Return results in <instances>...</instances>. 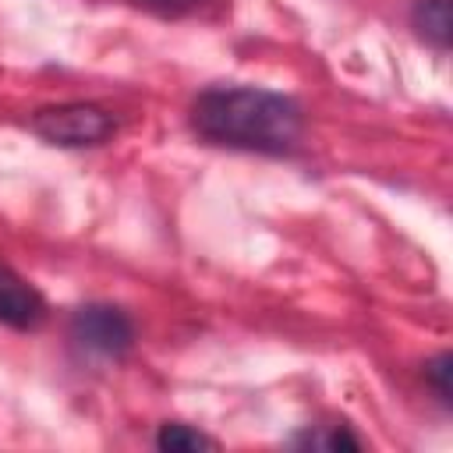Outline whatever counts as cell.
Returning <instances> with one entry per match:
<instances>
[{"label":"cell","mask_w":453,"mask_h":453,"mask_svg":"<svg viewBox=\"0 0 453 453\" xmlns=\"http://www.w3.org/2000/svg\"><path fill=\"white\" fill-rule=\"evenodd\" d=\"M188 120L198 138L258 156H290L304 138V106L262 85H212L191 99Z\"/></svg>","instance_id":"obj_1"},{"label":"cell","mask_w":453,"mask_h":453,"mask_svg":"<svg viewBox=\"0 0 453 453\" xmlns=\"http://www.w3.org/2000/svg\"><path fill=\"white\" fill-rule=\"evenodd\" d=\"M28 127L46 145H57V149H92V145H103L117 131V120L99 103L71 99V103H53V106L35 110L28 117Z\"/></svg>","instance_id":"obj_2"},{"label":"cell","mask_w":453,"mask_h":453,"mask_svg":"<svg viewBox=\"0 0 453 453\" xmlns=\"http://www.w3.org/2000/svg\"><path fill=\"white\" fill-rule=\"evenodd\" d=\"M67 336L81 354L117 361L134 347L138 329H134V319L124 308L106 304V301H88V304L71 311Z\"/></svg>","instance_id":"obj_3"},{"label":"cell","mask_w":453,"mask_h":453,"mask_svg":"<svg viewBox=\"0 0 453 453\" xmlns=\"http://www.w3.org/2000/svg\"><path fill=\"white\" fill-rule=\"evenodd\" d=\"M50 308L46 297L7 262H0V326L18 329V333H32L46 322Z\"/></svg>","instance_id":"obj_4"},{"label":"cell","mask_w":453,"mask_h":453,"mask_svg":"<svg viewBox=\"0 0 453 453\" xmlns=\"http://www.w3.org/2000/svg\"><path fill=\"white\" fill-rule=\"evenodd\" d=\"M411 28L435 50H449L453 35V18H449V0H414L411 4Z\"/></svg>","instance_id":"obj_5"},{"label":"cell","mask_w":453,"mask_h":453,"mask_svg":"<svg viewBox=\"0 0 453 453\" xmlns=\"http://www.w3.org/2000/svg\"><path fill=\"white\" fill-rule=\"evenodd\" d=\"M156 446H159L163 453H198V449H216V439L205 435V432L195 428V425L166 421V425H159V432H156Z\"/></svg>","instance_id":"obj_6"},{"label":"cell","mask_w":453,"mask_h":453,"mask_svg":"<svg viewBox=\"0 0 453 453\" xmlns=\"http://www.w3.org/2000/svg\"><path fill=\"white\" fill-rule=\"evenodd\" d=\"M294 442L311 446V449H361V439L343 425H315V428L301 432Z\"/></svg>","instance_id":"obj_7"},{"label":"cell","mask_w":453,"mask_h":453,"mask_svg":"<svg viewBox=\"0 0 453 453\" xmlns=\"http://www.w3.org/2000/svg\"><path fill=\"white\" fill-rule=\"evenodd\" d=\"M449 375H453V357H449V350H439L435 357H428V361H425V382L432 386V393H435V400H439L442 407H449V403H453Z\"/></svg>","instance_id":"obj_8"}]
</instances>
